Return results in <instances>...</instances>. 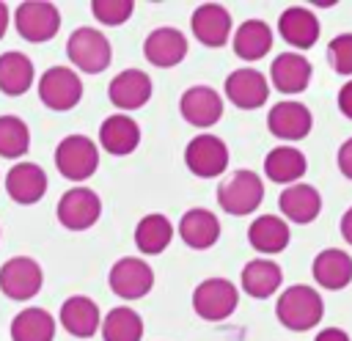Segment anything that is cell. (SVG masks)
Wrapping results in <instances>:
<instances>
[{
  "label": "cell",
  "instance_id": "obj_18",
  "mask_svg": "<svg viewBox=\"0 0 352 341\" xmlns=\"http://www.w3.org/2000/svg\"><path fill=\"white\" fill-rule=\"evenodd\" d=\"M278 209L283 214V220L289 223H297V226H305V223H314L322 212V195L314 184H289L280 190L278 195Z\"/></svg>",
  "mask_w": 352,
  "mask_h": 341
},
{
  "label": "cell",
  "instance_id": "obj_32",
  "mask_svg": "<svg viewBox=\"0 0 352 341\" xmlns=\"http://www.w3.org/2000/svg\"><path fill=\"white\" fill-rule=\"evenodd\" d=\"M55 338V319L44 308H22L11 319V341H52Z\"/></svg>",
  "mask_w": 352,
  "mask_h": 341
},
{
  "label": "cell",
  "instance_id": "obj_27",
  "mask_svg": "<svg viewBox=\"0 0 352 341\" xmlns=\"http://www.w3.org/2000/svg\"><path fill=\"white\" fill-rule=\"evenodd\" d=\"M60 324L66 333H72L74 338H91L99 327H102V314L99 305L85 297V294H74L60 305Z\"/></svg>",
  "mask_w": 352,
  "mask_h": 341
},
{
  "label": "cell",
  "instance_id": "obj_12",
  "mask_svg": "<svg viewBox=\"0 0 352 341\" xmlns=\"http://www.w3.org/2000/svg\"><path fill=\"white\" fill-rule=\"evenodd\" d=\"M267 129L278 140H302L314 129V116H311L308 104H302L297 99H283L270 107Z\"/></svg>",
  "mask_w": 352,
  "mask_h": 341
},
{
  "label": "cell",
  "instance_id": "obj_1",
  "mask_svg": "<svg viewBox=\"0 0 352 341\" xmlns=\"http://www.w3.org/2000/svg\"><path fill=\"white\" fill-rule=\"evenodd\" d=\"M275 316H278V322L286 330L305 333V330H314L322 322V316H324V300H322V294L314 286L294 283V286H286L278 294Z\"/></svg>",
  "mask_w": 352,
  "mask_h": 341
},
{
  "label": "cell",
  "instance_id": "obj_13",
  "mask_svg": "<svg viewBox=\"0 0 352 341\" xmlns=\"http://www.w3.org/2000/svg\"><path fill=\"white\" fill-rule=\"evenodd\" d=\"M226 96L239 110H256L270 99V80L258 69H234L226 77Z\"/></svg>",
  "mask_w": 352,
  "mask_h": 341
},
{
  "label": "cell",
  "instance_id": "obj_37",
  "mask_svg": "<svg viewBox=\"0 0 352 341\" xmlns=\"http://www.w3.org/2000/svg\"><path fill=\"white\" fill-rule=\"evenodd\" d=\"M336 165H338L341 176L352 182V138H346V140L338 146V151H336Z\"/></svg>",
  "mask_w": 352,
  "mask_h": 341
},
{
  "label": "cell",
  "instance_id": "obj_3",
  "mask_svg": "<svg viewBox=\"0 0 352 341\" xmlns=\"http://www.w3.org/2000/svg\"><path fill=\"white\" fill-rule=\"evenodd\" d=\"M66 55L69 60L85 72V74H99L110 66L113 60V47H110V38L96 30V28H74L69 41H66Z\"/></svg>",
  "mask_w": 352,
  "mask_h": 341
},
{
  "label": "cell",
  "instance_id": "obj_11",
  "mask_svg": "<svg viewBox=\"0 0 352 341\" xmlns=\"http://www.w3.org/2000/svg\"><path fill=\"white\" fill-rule=\"evenodd\" d=\"M107 283L113 289V294H118L121 300H140L151 292L154 286V272L151 267L138 258V256H124L118 258L110 272H107Z\"/></svg>",
  "mask_w": 352,
  "mask_h": 341
},
{
  "label": "cell",
  "instance_id": "obj_35",
  "mask_svg": "<svg viewBox=\"0 0 352 341\" xmlns=\"http://www.w3.org/2000/svg\"><path fill=\"white\" fill-rule=\"evenodd\" d=\"M327 63L336 74H346L352 80V33H338L330 38Z\"/></svg>",
  "mask_w": 352,
  "mask_h": 341
},
{
  "label": "cell",
  "instance_id": "obj_20",
  "mask_svg": "<svg viewBox=\"0 0 352 341\" xmlns=\"http://www.w3.org/2000/svg\"><path fill=\"white\" fill-rule=\"evenodd\" d=\"M6 192L11 201L30 206L38 204L47 192V173L41 165L36 162H16L8 173H6Z\"/></svg>",
  "mask_w": 352,
  "mask_h": 341
},
{
  "label": "cell",
  "instance_id": "obj_40",
  "mask_svg": "<svg viewBox=\"0 0 352 341\" xmlns=\"http://www.w3.org/2000/svg\"><path fill=\"white\" fill-rule=\"evenodd\" d=\"M338 231H341L344 242H346V245H352V206L341 214V220H338Z\"/></svg>",
  "mask_w": 352,
  "mask_h": 341
},
{
  "label": "cell",
  "instance_id": "obj_24",
  "mask_svg": "<svg viewBox=\"0 0 352 341\" xmlns=\"http://www.w3.org/2000/svg\"><path fill=\"white\" fill-rule=\"evenodd\" d=\"M179 236L192 250H209L220 239V220L209 209H187L179 220Z\"/></svg>",
  "mask_w": 352,
  "mask_h": 341
},
{
  "label": "cell",
  "instance_id": "obj_21",
  "mask_svg": "<svg viewBox=\"0 0 352 341\" xmlns=\"http://www.w3.org/2000/svg\"><path fill=\"white\" fill-rule=\"evenodd\" d=\"M311 275L322 289L338 292L352 283V256L341 248H324L314 256Z\"/></svg>",
  "mask_w": 352,
  "mask_h": 341
},
{
  "label": "cell",
  "instance_id": "obj_33",
  "mask_svg": "<svg viewBox=\"0 0 352 341\" xmlns=\"http://www.w3.org/2000/svg\"><path fill=\"white\" fill-rule=\"evenodd\" d=\"M102 338L104 341H140L143 338V319L138 311L118 305L102 316Z\"/></svg>",
  "mask_w": 352,
  "mask_h": 341
},
{
  "label": "cell",
  "instance_id": "obj_9",
  "mask_svg": "<svg viewBox=\"0 0 352 341\" xmlns=\"http://www.w3.org/2000/svg\"><path fill=\"white\" fill-rule=\"evenodd\" d=\"M44 272L30 256H14L0 267V292L8 300H30L41 292Z\"/></svg>",
  "mask_w": 352,
  "mask_h": 341
},
{
  "label": "cell",
  "instance_id": "obj_15",
  "mask_svg": "<svg viewBox=\"0 0 352 341\" xmlns=\"http://www.w3.org/2000/svg\"><path fill=\"white\" fill-rule=\"evenodd\" d=\"M182 118L192 126H214L223 116V96L212 85H190L179 99Z\"/></svg>",
  "mask_w": 352,
  "mask_h": 341
},
{
  "label": "cell",
  "instance_id": "obj_25",
  "mask_svg": "<svg viewBox=\"0 0 352 341\" xmlns=\"http://www.w3.org/2000/svg\"><path fill=\"white\" fill-rule=\"evenodd\" d=\"M248 242L253 250H258L264 256H275V253L286 250L292 242L289 223L280 214H258L248 226Z\"/></svg>",
  "mask_w": 352,
  "mask_h": 341
},
{
  "label": "cell",
  "instance_id": "obj_31",
  "mask_svg": "<svg viewBox=\"0 0 352 341\" xmlns=\"http://www.w3.org/2000/svg\"><path fill=\"white\" fill-rule=\"evenodd\" d=\"M170 239H173V223L160 212L140 217V223L135 226V245L146 256L162 253L170 245Z\"/></svg>",
  "mask_w": 352,
  "mask_h": 341
},
{
  "label": "cell",
  "instance_id": "obj_39",
  "mask_svg": "<svg viewBox=\"0 0 352 341\" xmlns=\"http://www.w3.org/2000/svg\"><path fill=\"white\" fill-rule=\"evenodd\" d=\"M314 341H352V338H349V333L341 330V327H324V330L316 333Z\"/></svg>",
  "mask_w": 352,
  "mask_h": 341
},
{
  "label": "cell",
  "instance_id": "obj_16",
  "mask_svg": "<svg viewBox=\"0 0 352 341\" xmlns=\"http://www.w3.org/2000/svg\"><path fill=\"white\" fill-rule=\"evenodd\" d=\"M278 33L280 38L294 47V50H311L316 41H319V19L311 8L305 6H289L286 11H280L278 16Z\"/></svg>",
  "mask_w": 352,
  "mask_h": 341
},
{
  "label": "cell",
  "instance_id": "obj_14",
  "mask_svg": "<svg viewBox=\"0 0 352 341\" xmlns=\"http://www.w3.org/2000/svg\"><path fill=\"white\" fill-rule=\"evenodd\" d=\"M311 74H314V66L302 52H280L270 63V82L275 85V91L286 96L302 94L311 85Z\"/></svg>",
  "mask_w": 352,
  "mask_h": 341
},
{
  "label": "cell",
  "instance_id": "obj_4",
  "mask_svg": "<svg viewBox=\"0 0 352 341\" xmlns=\"http://www.w3.org/2000/svg\"><path fill=\"white\" fill-rule=\"evenodd\" d=\"M55 168L69 182H85L99 168V148L88 135H66L55 146Z\"/></svg>",
  "mask_w": 352,
  "mask_h": 341
},
{
  "label": "cell",
  "instance_id": "obj_10",
  "mask_svg": "<svg viewBox=\"0 0 352 341\" xmlns=\"http://www.w3.org/2000/svg\"><path fill=\"white\" fill-rule=\"evenodd\" d=\"M184 162L198 179H214L228 168V146L217 135H195L184 148Z\"/></svg>",
  "mask_w": 352,
  "mask_h": 341
},
{
  "label": "cell",
  "instance_id": "obj_7",
  "mask_svg": "<svg viewBox=\"0 0 352 341\" xmlns=\"http://www.w3.org/2000/svg\"><path fill=\"white\" fill-rule=\"evenodd\" d=\"M38 99L44 107L63 113L80 104L82 99V80L69 66H50L38 80Z\"/></svg>",
  "mask_w": 352,
  "mask_h": 341
},
{
  "label": "cell",
  "instance_id": "obj_30",
  "mask_svg": "<svg viewBox=\"0 0 352 341\" xmlns=\"http://www.w3.org/2000/svg\"><path fill=\"white\" fill-rule=\"evenodd\" d=\"M36 69L25 52L8 50L0 55V91L6 96H22L33 85Z\"/></svg>",
  "mask_w": 352,
  "mask_h": 341
},
{
  "label": "cell",
  "instance_id": "obj_36",
  "mask_svg": "<svg viewBox=\"0 0 352 341\" xmlns=\"http://www.w3.org/2000/svg\"><path fill=\"white\" fill-rule=\"evenodd\" d=\"M135 11L132 0H91V14L102 25H124Z\"/></svg>",
  "mask_w": 352,
  "mask_h": 341
},
{
  "label": "cell",
  "instance_id": "obj_29",
  "mask_svg": "<svg viewBox=\"0 0 352 341\" xmlns=\"http://www.w3.org/2000/svg\"><path fill=\"white\" fill-rule=\"evenodd\" d=\"M272 50V28L264 19H245L234 30V55L242 60H261Z\"/></svg>",
  "mask_w": 352,
  "mask_h": 341
},
{
  "label": "cell",
  "instance_id": "obj_5",
  "mask_svg": "<svg viewBox=\"0 0 352 341\" xmlns=\"http://www.w3.org/2000/svg\"><path fill=\"white\" fill-rule=\"evenodd\" d=\"M14 25L25 41L41 44L60 30V11L50 0H22L14 11Z\"/></svg>",
  "mask_w": 352,
  "mask_h": 341
},
{
  "label": "cell",
  "instance_id": "obj_41",
  "mask_svg": "<svg viewBox=\"0 0 352 341\" xmlns=\"http://www.w3.org/2000/svg\"><path fill=\"white\" fill-rule=\"evenodd\" d=\"M8 19H11V16H8V6L0 0V38H3L6 30H8Z\"/></svg>",
  "mask_w": 352,
  "mask_h": 341
},
{
  "label": "cell",
  "instance_id": "obj_38",
  "mask_svg": "<svg viewBox=\"0 0 352 341\" xmlns=\"http://www.w3.org/2000/svg\"><path fill=\"white\" fill-rule=\"evenodd\" d=\"M338 110L352 121V80H346V82L338 88Z\"/></svg>",
  "mask_w": 352,
  "mask_h": 341
},
{
  "label": "cell",
  "instance_id": "obj_22",
  "mask_svg": "<svg viewBox=\"0 0 352 341\" xmlns=\"http://www.w3.org/2000/svg\"><path fill=\"white\" fill-rule=\"evenodd\" d=\"M151 77L140 69H124L107 85V96L118 110H138L151 99Z\"/></svg>",
  "mask_w": 352,
  "mask_h": 341
},
{
  "label": "cell",
  "instance_id": "obj_23",
  "mask_svg": "<svg viewBox=\"0 0 352 341\" xmlns=\"http://www.w3.org/2000/svg\"><path fill=\"white\" fill-rule=\"evenodd\" d=\"M99 143L113 157H126L140 143V126L124 113H113L99 124Z\"/></svg>",
  "mask_w": 352,
  "mask_h": 341
},
{
  "label": "cell",
  "instance_id": "obj_26",
  "mask_svg": "<svg viewBox=\"0 0 352 341\" xmlns=\"http://www.w3.org/2000/svg\"><path fill=\"white\" fill-rule=\"evenodd\" d=\"M305 170H308V160L297 146L283 143V146L270 148L264 157V173L275 184H286V187L297 184L305 176Z\"/></svg>",
  "mask_w": 352,
  "mask_h": 341
},
{
  "label": "cell",
  "instance_id": "obj_17",
  "mask_svg": "<svg viewBox=\"0 0 352 341\" xmlns=\"http://www.w3.org/2000/svg\"><path fill=\"white\" fill-rule=\"evenodd\" d=\"M190 30L204 47H223L231 36V14L220 3H204L192 11Z\"/></svg>",
  "mask_w": 352,
  "mask_h": 341
},
{
  "label": "cell",
  "instance_id": "obj_8",
  "mask_svg": "<svg viewBox=\"0 0 352 341\" xmlns=\"http://www.w3.org/2000/svg\"><path fill=\"white\" fill-rule=\"evenodd\" d=\"M102 214V201L91 187H72L58 198L55 217L69 231H85L91 228Z\"/></svg>",
  "mask_w": 352,
  "mask_h": 341
},
{
  "label": "cell",
  "instance_id": "obj_2",
  "mask_svg": "<svg viewBox=\"0 0 352 341\" xmlns=\"http://www.w3.org/2000/svg\"><path fill=\"white\" fill-rule=\"evenodd\" d=\"M264 201V182L256 170H248V168H239L234 170L220 187H217V204L223 212L234 214V217H242V214H250L261 206Z\"/></svg>",
  "mask_w": 352,
  "mask_h": 341
},
{
  "label": "cell",
  "instance_id": "obj_6",
  "mask_svg": "<svg viewBox=\"0 0 352 341\" xmlns=\"http://www.w3.org/2000/svg\"><path fill=\"white\" fill-rule=\"evenodd\" d=\"M239 289L228 278H206L192 289V311L206 322H223L236 311Z\"/></svg>",
  "mask_w": 352,
  "mask_h": 341
},
{
  "label": "cell",
  "instance_id": "obj_28",
  "mask_svg": "<svg viewBox=\"0 0 352 341\" xmlns=\"http://www.w3.org/2000/svg\"><path fill=\"white\" fill-rule=\"evenodd\" d=\"M239 280H242V289H245V294H250V297H256V300H267V297H272L278 289H280V283H283V270L272 261V258H250L245 267H242V275H239Z\"/></svg>",
  "mask_w": 352,
  "mask_h": 341
},
{
  "label": "cell",
  "instance_id": "obj_19",
  "mask_svg": "<svg viewBox=\"0 0 352 341\" xmlns=\"http://www.w3.org/2000/svg\"><path fill=\"white\" fill-rule=\"evenodd\" d=\"M143 55H146V60L151 66L170 69V66H176V63L184 60V55H187V38L176 28H168V25L165 28H157V30H151L146 36Z\"/></svg>",
  "mask_w": 352,
  "mask_h": 341
},
{
  "label": "cell",
  "instance_id": "obj_34",
  "mask_svg": "<svg viewBox=\"0 0 352 341\" xmlns=\"http://www.w3.org/2000/svg\"><path fill=\"white\" fill-rule=\"evenodd\" d=\"M30 148V129L19 116H0V157L19 160Z\"/></svg>",
  "mask_w": 352,
  "mask_h": 341
}]
</instances>
